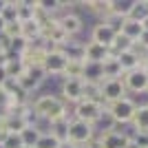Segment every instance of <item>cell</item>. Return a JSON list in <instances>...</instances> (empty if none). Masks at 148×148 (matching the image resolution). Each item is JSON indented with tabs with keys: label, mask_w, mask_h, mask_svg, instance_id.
Returning <instances> with one entry per match:
<instances>
[{
	"label": "cell",
	"mask_w": 148,
	"mask_h": 148,
	"mask_svg": "<svg viewBox=\"0 0 148 148\" xmlns=\"http://www.w3.org/2000/svg\"><path fill=\"white\" fill-rule=\"evenodd\" d=\"M29 104H31V108L36 111L38 117L47 119L49 124L71 115V106H66L58 95H33Z\"/></svg>",
	"instance_id": "6da1fadb"
},
{
	"label": "cell",
	"mask_w": 148,
	"mask_h": 148,
	"mask_svg": "<svg viewBox=\"0 0 148 148\" xmlns=\"http://www.w3.org/2000/svg\"><path fill=\"white\" fill-rule=\"evenodd\" d=\"M106 111L111 113V117L115 119V124H130L133 117H135V111H137V104L135 99L126 95V97L117 99V102H113V104L106 106Z\"/></svg>",
	"instance_id": "7a4b0ae2"
},
{
	"label": "cell",
	"mask_w": 148,
	"mask_h": 148,
	"mask_svg": "<svg viewBox=\"0 0 148 148\" xmlns=\"http://www.w3.org/2000/svg\"><path fill=\"white\" fill-rule=\"evenodd\" d=\"M106 106H102L99 102H88V99H82L77 102L75 106H71V115L73 119H80V122H86V124H95L97 117L104 113Z\"/></svg>",
	"instance_id": "3957f363"
},
{
	"label": "cell",
	"mask_w": 148,
	"mask_h": 148,
	"mask_svg": "<svg viewBox=\"0 0 148 148\" xmlns=\"http://www.w3.org/2000/svg\"><path fill=\"white\" fill-rule=\"evenodd\" d=\"M93 137H95V128H93V124L80 122V119H71L66 142L75 144V146H86Z\"/></svg>",
	"instance_id": "277c9868"
},
{
	"label": "cell",
	"mask_w": 148,
	"mask_h": 148,
	"mask_svg": "<svg viewBox=\"0 0 148 148\" xmlns=\"http://www.w3.org/2000/svg\"><path fill=\"white\" fill-rule=\"evenodd\" d=\"M122 82H124V88H126V93H128L130 97L148 93V77H146V73L142 71V66L135 69V71H128V73H124Z\"/></svg>",
	"instance_id": "5b68a950"
},
{
	"label": "cell",
	"mask_w": 148,
	"mask_h": 148,
	"mask_svg": "<svg viewBox=\"0 0 148 148\" xmlns=\"http://www.w3.org/2000/svg\"><path fill=\"white\" fill-rule=\"evenodd\" d=\"M82 80H64L62 77V86H60V99L66 106H75L77 102H82Z\"/></svg>",
	"instance_id": "8992f818"
},
{
	"label": "cell",
	"mask_w": 148,
	"mask_h": 148,
	"mask_svg": "<svg viewBox=\"0 0 148 148\" xmlns=\"http://www.w3.org/2000/svg\"><path fill=\"white\" fill-rule=\"evenodd\" d=\"M58 25L64 29V33H66L69 38H77L84 31V18H82L77 11H66V13H62L60 18H58Z\"/></svg>",
	"instance_id": "52a82bcc"
},
{
	"label": "cell",
	"mask_w": 148,
	"mask_h": 148,
	"mask_svg": "<svg viewBox=\"0 0 148 148\" xmlns=\"http://www.w3.org/2000/svg\"><path fill=\"white\" fill-rule=\"evenodd\" d=\"M66 62L69 60L64 58V53H62L60 49L49 53V56H44L42 69H44V73H47V77H62L64 69H66Z\"/></svg>",
	"instance_id": "ba28073f"
},
{
	"label": "cell",
	"mask_w": 148,
	"mask_h": 148,
	"mask_svg": "<svg viewBox=\"0 0 148 148\" xmlns=\"http://www.w3.org/2000/svg\"><path fill=\"white\" fill-rule=\"evenodd\" d=\"M128 93L124 88V82L122 80H104L102 82V99H104V104H113V102H117V99L126 97Z\"/></svg>",
	"instance_id": "9c48e42d"
},
{
	"label": "cell",
	"mask_w": 148,
	"mask_h": 148,
	"mask_svg": "<svg viewBox=\"0 0 148 148\" xmlns=\"http://www.w3.org/2000/svg\"><path fill=\"white\" fill-rule=\"evenodd\" d=\"M117 62H119V66H122L124 73H128V71H135V69L142 66V62H144V51L135 44V47H133V51L119 53V56H117Z\"/></svg>",
	"instance_id": "30bf717a"
},
{
	"label": "cell",
	"mask_w": 148,
	"mask_h": 148,
	"mask_svg": "<svg viewBox=\"0 0 148 148\" xmlns=\"http://www.w3.org/2000/svg\"><path fill=\"white\" fill-rule=\"evenodd\" d=\"M115 36H117V33H113L104 22H95V25L91 27V42L102 44V47H106V49H111Z\"/></svg>",
	"instance_id": "8fae6325"
},
{
	"label": "cell",
	"mask_w": 148,
	"mask_h": 148,
	"mask_svg": "<svg viewBox=\"0 0 148 148\" xmlns=\"http://www.w3.org/2000/svg\"><path fill=\"white\" fill-rule=\"evenodd\" d=\"M82 82H93V84H102L104 82V71L99 62H84L82 66Z\"/></svg>",
	"instance_id": "7c38bea8"
},
{
	"label": "cell",
	"mask_w": 148,
	"mask_h": 148,
	"mask_svg": "<svg viewBox=\"0 0 148 148\" xmlns=\"http://www.w3.org/2000/svg\"><path fill=\"white\" fill-rule=\"evenodd\" d=\"M108 58V49L102 47V44H95V42H84V62H102Z\"/></svg>",
	"instance_id": "4fadbf2b"
},
{
	"label": "cell",
	"mask_w": 148,
	"mask_h": 148,
	"mask_svg": "<svg viewBox=\"0 0 148 148\" xmlns=\"http://www.w3.org/2000/svg\"><path fill=\"white\" fill-rule=\"evenodd\" d=\"M102 71H104V80H122L124 77V71H122V66H119L117 58L111 56V53L102 62Z\"/></svg>",
	"instance_id": "5bb4252c"
},
{
	"label": "cell",
	"mask_w": 148,
	"mask_h": 148,
	"mask_svg": "<svg viewBox=\"0 0 148 148\" xmlns=\"http://www.w3.org/2000/svg\"><path fill=\"white\" fill-rule=\"evenodd\" d=\"M97 137H99L102 148H126V144H128V139L124 135H119V133H115V130L104 133V135H97Z\"/></svg>",
	"instance_id": "9a60e30c"
},
{
	"label": "cell",
	"mask_w": 148,
	"mask_h": 148,
	"mask_svg": "<svg viewBox=\"0 0 148 148\" xmlns=\"http://www.w3.org/2000/svg\"><path fill=\"white\" fill-rule=\"evenodd\" d=\"M71 119H73V115H69V117L58 119V122H53V124H51L49 133H51L53 137H56L58 142H66V137H69V124H71Z\"/></svg>",
	"instance_id": "2e32d148"
},
{
	"label": "cell",
	"mask_w": 148,
	"mask_h": 148,
	"mask_svg": "<svg viewBox=\"0 0 148 148\" xmlns=\"http://www.w3.org/2000/svg\"><path fill=\"white\" fill-rule=\"evenodd\" d=\"M130 124H133V128H135L137 133H146V135H148V104L137 106L135 117H133Z\"/></svg>",
	"instance_id": "e0dca14e"
},
{
	"label": "cell",
	"mask_w": 148,
	"mask_h": 148,
	"mask_svg": "<svg viewBox=\"0 0 148 148\" xmlns=\"http://www.w3.org/2000/svg\"><path fill=\"white\" fill-rule=\"evenodd\" d=\"M93 128H95V135H104V133H111L115 128V119L111 117V113L104 108V113L97 117V122L93 124Z\"/></svg>",
	"instance_id": "ac0fdd59"
},
{
	"label": "cell",
	"mask_w": 148,
	"mask_h": 148,
	"mask_svg": "<svg viewBox=\"0 0 148 148\" xmlns=\"http://www.w3.org/2000/svg\"><path fill=\"white\" fill-rule=\"evenodd\" d=\"M36 16V0H18V22H29Z\"/></svg>",
	"instance_id": "d6986e66"
},
{
	"label": "cell",
	"mask_w": 148,
	"mask_h": 148,
	"mask_svg": "<svg viewBox=\"0 0 148 148\" xmlns=\"http://www.w3.org/2000/svg\"><path fill=\"white\" fill-rule=\"evenodd\" d=\"M133 5H135V0H108V11L115 16H122V18H128Z\"/></svg>",
	"instance_id": "ffe728a7"
},
{
	"label": "cell",
	"mask_w": 148,
	"mask_h": 148,
	"mask_svg": "<svg viewBox=\"0 0 148 148\" xmlns=\"http://www.w3.org/2000/svg\"><path fill=\"white\" fill-rule=\"evenodd\" d=\"M42 137V133L36 128V126H27L22 133H20V139H22V148H36L38 139Z\"/></svg>",
	"instance_id": "44dd1931"
},
{
	"label": "cell",
	"mask_w": 148,
	"mask_h": 148,
	"mask_svg": "<svg viewBox=\"0 0 148 148\" xmlns=\"http://www.w3.org/2000/svg\"><path fill=\"white\" fill-rule=\"evenodd\" d=\"M142 31H144V29H142V25H139V22L126 18V22H124V27H122V36H126L130 42H137V40H139V36H142Z\"/></svg>",
	"instance_id": "7402d4cb"
},
{
	"label": "cell",
	"mask_w": 148,
	"mask_h": 148,
	"mask_svg": "<svg viewBox=\"0 0 148 148\" xmlns=\"http://www.w3.org/2000/svg\"><path fill=\"white\" fill-rule=\"evenodd\" d=\"M2 126H5L7 130H9V135H20L22 130L27 128V124L22 117H18V115H7V119L2 122Z\"/></svg>",
	"instance_id": "603a6c76"
},
{
	"label": "cell",
	"mask_w": 148,
	"mask_h": 148,
	"mask_svg": "<svg viewBox=\"0 0 148 148\" xmlns=\"http://www.w3.org/2000/svg\"><path fill=\"white\" fill-rule=\"evenodd\" d=\"M20 25H22V38H25L27 42L36 40L38 36H42V27L38 25L36 20H29V22H20Z\"/></svg>",
	"instance_id": "cb8c5ba5"
},
{
	"label": "cell",
	"mask_w": 148,
	"mask_h": 148,
	"mask_svg": "<svg viewBox=\"0 0 148 148\" xmlns=\"http://www.w3.org/2000/svg\"><path fill=\"white\" fill-rule=\"evenodd\" d=\"M25 62H22V58H13V60H9V64H7V77L9 80H18L20 75L25 73Z\"/></svg>",
	"instance_id": "d4e9b609"
},
{
	"label": "cell",
	"mask_w": 148,
	"mask_h": 148,
	"mask_svg": "<svg viewBox=\"0 0 148 148\" xmlns=\"http://www.w3.org/2000/svg\"><path fill=\"white\" fill-rule=\"evenodd\" d=\"M99 22H104L108 29L113 31V33H122V27H124V22H126V18H122V16H115V13H106L104 18L99 20Z\"/></svg>",
	"instance_id": "484cf974"
},
{
	"label": "cell",
	"mask_w": 148,
	"mask_h": 148,
	"mask_svg": "<svg viewBox=\"0 0 148 148\" xmlns=\"http://www.w3.org/2000/svg\"><path fill=\"white\" fill-rule=\"evenodd\" d=\"M82 66H84V62L69 60L66 69H64V73H62V77H64V80H82Z\"/></svg>",
	"instance_id": "4316f807"
},
{
	"label": "cell",
	"mask_w": 148,
	"mask_h": 148,
	"mask_svg": "<svg viewBox=\"0 0 148 148\" xmlns=\"http://www.w3.org/2000/svg\"><path fill=\"white\" fill-rule=\"evenodd\" d=\"M148 16V9H146V2L144 0H135V5H133V9H130L128 13V20H135V22H139L142 25V20Z\"/></svg>",
	"instance_id": "83f0119b"
},
{
	"label": "cell",
	"mask_w": 148,
	"mask_h": 148,
	"mask_svg": "<svg viewBox=\"0 0 148 148\" xmlns=\"http://www.w3.org/2000/svg\"><path fill=\"white\" fill-rule=\"evenodd\" d=\"M0 18L5 22H13L18 20V0H5V9H2V16Z\"/></svg>",
	"instance_id": "f1b7e54d"
},
{
	"label": "cell",
	"mask_w": 148,
	"mask_h": 148,
	"mask_svg": "<svg viewBox=\"0 0 148 148\" xmlns=\"http://www.w3.org/2000/svg\"><path fill=\"white\" fill-rule=\"evenodd\" d=\"M29 49V42H27L22 36L13 38V40H9V53H13V56H25V51Z\"/></svg>",
	"instance_id": "f546056e"
},
{
	"label": "cell",
	"mask_w": 148,
	"mask_h": 148,
	"mask_svg": "<svg viewBox=\"0 0 148 148\" xmlns=\"http://www.w3.org/2000/svg\"><path fill=\"white\" fill-rule=\"evenodd\" d=\"M2 36L13 40V38L22 36V25H20L18 20H13V22H5V29H2Z\"/></svg>",
	"instance_id": "4dcf8cb0"
},
{
	"label": "cell",
	"mask_w": 148,
	"mask_h": 148,
	"mask_svg": "<svg viewBox=\"0 0 148 148\" xmlns=\"http://www.w3.org/2000/svg\"><path fill=\"white\" fill-rule=\"evenodd\" d=\"M60 144H62V142H58L51 133H47V135H42L40 139H38L36 148H60Z\"/></svg>",
	"instance_id": "1f68e13d"
},
{
	"label": "cell",
	"mask_w": 148,
	"mask_h": 148,
	"mask_svg": "<svg viewBox=\"0 0 148 148\" xmlns=\"http://www.w3.org/2000/svg\"><path fill=\"white\" fill-rule=\"evenodd\" d=\"M2 146L5 148H22V139H20V135H9L2 142Z\"/></svg>",
	"instance_id": "d6a6232c"
},
{
	"label": "cell",
	"mask_w": 148,
	"mask_h": 148,
	"mask_svg": "<svg viewBox=\"0 0 148 148\" xmlns=\"http://www.w3.org/2000/svg\"><path fill=\"white\" fill-rule=\"evenodd\" d=\"M133 144L139 148H148V135L146 133H137L135 137H133Z\"/></svg>",
	"instance_id": "836d02e7"
},
{
	"label": "cell",
	"mask_w": 148,
	"mask_h": 148,
	"mask_svg": "<svg viewBox=\"0 0 148 148\" xmlns=\"http://www.w3.org/2000/svg\"><path fill=\"white\" fill-rule=\"evenodd\" d=\"M137 47H139V49H148V31H142V36H139V40H137Z\"/></svg>",
	"instance_id": "e575fe53"
},
{
	"label": "cell",
	"mask_w": 148,
	"mask_h": 148,
	"mask_svg": "<svg viewBox=\"0 0 148 148\" xmlns=\"http://www.w3.org/2000/svg\"><path fill=\"white\" fill-rule=\"evenodd\" d=\"M7 102H9V93L0 88V108H5V106H7Z\"/></svg>",
	"instance_id": "d590c367"
},
{
	"label": "cell",
	"mask_w": 148,
	"mask_h": 148,
	"mask_svg": "<svg viewBox=\"0 0 148 148\" xmlns=\"http://www.w3.org/2000/svg\"><path fill=\"white\" fill-rule=\"evenodd\" d=\"M7 64H9V58H7V53H0V69H7Z\"/></svg>",
	"instance_id": "8d00e7d4"
},
{
	"label": "cell",
	"mask_w": 148,
	"mask_h": 148,
	"mask_svg": "<svg viewBox=\"0 0 148 148\" xmlns=\"http://www.w3.org/2000/svg\"><path fill=\"white\" fill-rule=\"evenodd\" d=\"M60 148H80V146H75V144H71V142H62Z\"/></svg>",
	"instance_id": "74e56055"
},
{
	"label": "cell",
	"mask_w": 148,
	"mask_h": 148,
	"mask_svg": "<svg viewBox=\"0 0 148 148\" xmlns=\"http://www.w3.org/2000/svg\"><path fill=\"white\" fill-rule=\"evenodd\" d=\"M7 80V71L5 69H0V86H2V82Z\"/></svg>",
	"instance_id": "f35d334b"
},
{
	"label": "cell",
	"mask_w": 148,
	"mask_h": 148,
	"mask_svg": "<svg viewBox=\"0 0 148 148\" xmlns=\"http://www.w3.org/2000/svg\"><path fill=\"white\" fill-rule=\"evenodd\" d=\"M7 115H9V113H7L5 108H0V124H2V122H5V119H7Z\"/></svg>",
	"instance_id": "ab89813d"
},
{
	"label": "cell",
	"mask_w": 148,
	"mask_h": 148,
	"mask_svg": "<svg viewBox=\"0 0 148 148\" xmlns=\"http://www.w3.org/2000/svg\"><path fill=\"white\" fill-rule=\"evenodd\" d=\"M142 71H144V73H146V77H148V62H146V60L142 62Z\"/></svg>",
	"instance_id": "60d3db41"
},
{
	"label": "cell",
	"mask_w": 148,
	"mask_h": 148,
	"mask_svg": "<svg viewBox=\"0 0 148 148\" xmlns=\"http://www.w3.org/2000/svg\"><path fill=\"white\" fill-rule=\"evenodd\" d=\"M142 29H144V31H148V16L142 20Z\"/></svg>",
	"instance_id": "b9f144b4"
},
{
	"label": "cell",
	"mask_w": 148,
	"mask_h": 148,
	"mask_svg": "<svg viewBox=\"0 0 148 148\" xmlns=\"http://www.w3.org/2000/svg\"><path fill=\"white\" fill-rule=\"evenodd\" d=\"M2 9H5V0H0V16H2Z\"/></svg>",
	"instance_id": "7bdbcfd3"
},
{
	"label": "cell",
	"mask_w": 148,
	"mask_h": 148,
	"mask_svg": "<svg viewBox=\"0 0 148 148\" xmlns=\"http://www.w3.org/2000/svg\"><path fill=\"white\" fill-rule=\"evenodd\" d=\"M126 148H139V146H135L133 142H128V144H126Z\"/></svg>",
	"instance_id": "ee69618b"
},
{
	"label": "cell",
	"mask_w": 148,
	"mask_h": 148,
	"mask_svg": "<svg viewBox=\"0 0 148 148\" xmlns=\"http://www.w3.org/2000/svg\"><path fill=\"white\" fill-rule=\"evenodd\" d=\"M2 29H5V20L0 18V33H2Z\"/></svg>",
	"instance_id": "f6af8a7d"
},
{
	"label": "cell",
	"mask_w": 148,
	"mask_h": 148,
	"mask_svg": "<svg viewBox=\"0 0 148 148\" xmlns=\"http://www.w3.org/2000/svg\"><path fill=\"white\" fill-rule=\"evenodd\" d=\"M0 148H5V146H2V144H0Z\"/></svg>",
	"instance_id": "bcb514c9"
},
{
	"label": "cell",
	"mask_w": 148,
	"mask_h": 148,
	"mask_svg": "<svg viewBox=\"0 0 148 148\" xmlns=\"http://www.w3.org/2000/svg\"><path fill=\"white\" fill-rule=\"evenodd\" d=\"M80 148H84V146H80Z\"/></svg>",
	"instance_id": "7dc6e473"
},
{
	"label": "cell",
	"mask_w": 148,
	"mask_h": 148,
	"mask_svg": "<svg viewBox=\"0 0 148 148\" xmlns=\"http://www.w3.org/2000/svg\"><path fill=\"white\" fill-rule=\"evenodd\" d=\"M146 95H148V93H146Z\"/></svg>",
	"instance_id": "c3c4849f"
}]
</instances>
